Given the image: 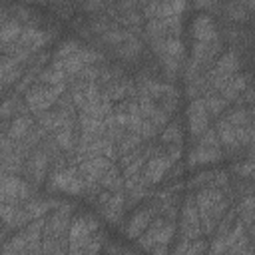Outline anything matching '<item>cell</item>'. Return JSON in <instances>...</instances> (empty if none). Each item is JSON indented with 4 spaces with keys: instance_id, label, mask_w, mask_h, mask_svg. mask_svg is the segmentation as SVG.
Here are the masks:
<instances>
[{
    "instance_id": "1",
    "label": "cell",
    "mask_w": 255,
    "mask_h": 255,
    "mask_svg": "<svg viewBox=\"0 0 255 255\" xmlns=\"http://www.w3.org/2000/svg\"><path fill=\"white\" fill-rule=\"evenodd\" d=\"M193 199H195V209H197V215H199L201 235L209 237V235H213L221 217L233 205L231 187H225V189L203 187V189H197L193 193Z\"/></svg>"
},
{
    "instance_id": "2",
    "label": "cell",
    "mask_w": 255,
    "mask_h": 255,
    "mask_svg": "<svg viewBox=\"0 0 255 255\" xmlns=\"http://www.w3.org/2000/svg\"><path fill=\"white\" fill-rule=\"evenodd\" d=\"M74 217V205L62 201L44 217L42 227V255H68V229Z\"/></svg>"
},
{
    "instance_id": "3",
    "label": "cell",
    "mask_w": 255,
    "mask_h": 255,
    "mask_svg": "<svg viewBox=\"0 0 255 255\" xmlns=\"http://www.w3.org/2000/svg\"><path fill=\"white\" fill-rule=\"evenodd\" d=\"M223 149L219 145L215 128H209L207 131H203L199 137H195V143L191 145V149L187 151V167H205V165H213L217 161H221Z\"/></svg>"
},
{
    "instance_id": "4",
    "label": "cell",
    "mask_w": 255,
    "mask_h": 255,
    "mask_svg": "<svg viewBox=\"0 0 255 255\" xmlns=\"http://www.w3.org/2000/svg\"><path fill=\"white\" fill-rule=\"evenodd\" d=\"M175 231H177V221H171V219H165L161 215H155L153 221L149 223V227L141 233V237L135 239V243L143 251H149L155 245L171 247L173 241H175Z\"/></svg>"
},
{
    "instance_id": "5",
    "label": "cell",
    "mask_w": 255,
    "mask_h": 255,
    "mask_svg": "<svg viewBox=\"0 0 255 255\" xmlns=\"http://www.w3.org/2000/svg\"><path fill=\"white\" fill-rule=\"evenodd\" d=\"M100 223L92 213H74L68 229V255H78L80 249L100 231Z\"/></svg>"
},
{
    "instance_id": "6",
    "label": "cell",
    "mask_w": 255,
    "mask_h": 255,
    "mask_svg": "<svg viewBox=\"0 0 255 255\" xmlns=\"http://www.w3.org/2000/svg\"><path fill=\"white\" fill-rule=\"evenodd\" d=\"M66 88H68L66 84H62V86H46V84L36 82L32 88L26 90L24 104H26V108H28V112L32 116H38L42 112L52 110L56 106L58 98L66 92Z\"/></svg>"
},
{
    "instance_id": "7",
    "label": "cell",
    "mask_w": 255,
    "mask_h": 255,
    "mask_svg": "<svg viewBox=\"0 0 255 255\" xmlns=\"http://www.w3.org/2000/svg\"><path fill=\"white\" fill-rule=\"evenodd\" d=\"M201 237V225H199V215L195 209V199L193 193H187L181 199V207L177 213V231H175V243L183 241H193Z\"/></svg>"
},
{
    "instance_id": "8",
    "label": "cell",
    "mask_w": 255,
    "mask_h": 255,
    "mask_svg": "<svg viewBox=\"0 0 255 255\" xmlns=\"http://www.w3.org/2000/svg\"><path fill=\"white\" fill-rule=\"evenodd\" d=\"M50 165H52V157L42 149V147H36L32 149L28 155H26V161H24V167H22V177L38 187V185H44L46 179H48V173H50Z\"/></svg>"
},
{
    "instance_id": "9",
    "label": "cell",
    "mask_w": 255,
    "mask_h": 255,
    "mask_svg": "<svg viewBox=\"0 0 255 255\" xmlns=\"http://www.w3.org/2000/svg\"><path fill=\"white\" fill-rule=\"evenodd\" d=\"M175 163H171L169 161V157L163 153V149L159 147V143H157V149H155V153L145 161V165H143V169H141V177H139V183H143L145 187H153V185H157V183H161L163 179H165V175H169L171 173V167H173Z\"/></svg>"
},
{
    "instance_id": "10",
    "label": "cell",
    "mask_w": 255,
    "mask_h": 255,
    "mask_svg": "<svg viewBox=\"0 0 255 255\" xmlns=\"http://www.w3.org/2000/svg\"><path fill=\"white\" fill-rule=\"evenodd\" d=\"M153 217H155V207H153L151 201L137 205V209L129 215V219H128L126 225H124V233H126L129 239H139L141 233H143V231L149 227V223L153 221Z\"/></svg>"
},
{
    "instance_id": "11",
    "label": "cell",
    "mask_w": 255,
    "mask_h": 255,
    "mask_svg": "<svg viewBox=\"0 0 255 255\" xmlns=\"http://www.w3.org/2000/svg\"><path fill=\"white\" fill-rule=\"evenodd\" d=\"M185 120H187V129H189V135L195 139L199 137L203 131H207L211 126V118L207 116V110L203 106V100L197 98V100H191L189 106H187V112H185Z\"/></svg>"
},
{
    "instance_id": "12",
    "label": "cell",
    "mask_w": 255,
    "mask_h": 255,
    "mask_svg": "<svg viewBox=\"0 0 255 255\" xmlns=\"http://www.w3.org/2000/svg\"><path fill=\"white\" fill-rule=\"evenodd\" d=\"M189 32H191L193 42H211L219 38V26L215 24L211 14H197L191 20Z\"/></svg>"
},
{
    "instance_id": "13",
    "label": "cell",
    "mask_w": 255,
    "mask_h": 255,
    "mask_svg": "<svg viewBox=\"0 0 255 255\" xmlns=\"http://www.w3.org/2000/svg\"><path fill=\"white\" fill-rule=\"evenodd\" d=\"M34 126H36V120L32 114H20L6 124V137L12 141H22Z\"/></svg>"
},
{
    "instance_id": "14",
    "label": "cell",
    "mask_w": 255,
    "mask_h": 255,
    "mask_svg": "<svg viewBox=\"0 0 255 255\" xmlns=\"http://www.w3.org/2000/svg\"><path fill=\"white\" fill-rule=\"evenodd\" d=\"M52 139L56 141V145L60 147V151H74L76 147V137H78V131H76V118L68 120L64 126H60L56 131L50 133Z\"/></svg>"
},
{
    "instance_id": "15",
    "label": "cell",
    "mask_w": 255,
    "mask_h": 255,
    "mask_svg": "<svg viewBox=\"0 0 255 255\" xmlns=\"http://www.w3.org/2000/svg\"><path fill=\"white\" fill-rule=\"evenodd\" d=\"M20 114H30V112H28L24 100L18 94H12V96H8L6 100L0 102V122L8 124L10 120H14Z\"/></svg>"
},
{
    "instance_id": "16",
    "label": "cell",
    "mask_w": 255,
    "mask_h": 255,
    "mask_svg": "<svg viewBox=\"0 0 255 255\" xmlns=\"http://www.w3.org/2000/svg\"><path fill=\"white\" fill-rule=\"evenodd\" d=\"M22 30H24V24L18 22L16 18H10L8 22H4V24L0 26V52L12 48V46L18 42Z\"/></svg>"
},
{
    "instance_id": "17",
    "label": "cell",
    "mask_w": 255,
    "mask_h": 255,
    "mask_svg": "<svg viewBox=\"0 0 255 255\" xmlns=\"http://www.w3.org/2000/svg\"><path fill=\"white\" fill-rule=\"evenodd\" d=\"M173 251L171 255H205L209 249V239H205L203 235L193 239V241H183V243H175L173 241Z\"/></svg>"
},
{
    "instance_id": "18",
    "label": "cell",
    "mask_w": 255,
    "mask_h": 255,
    "mask_svg": "<svg viewBox=\"0 0 255 255\" xmlns=\"http://www.w3.org/2000/svg\"><path fill=\"white\" fill-rule=\"evenodd\" d=\"M157 143L159 145H171V143H183V128L181 122L175 118L169 120V124L161 129V133L157 135Z\"/></svg>"
},
{
    "instance_id": "19",
    "label": "cell",
    "mask_w": 255,
    "mask_h": 255,
    "mask_svg": "<svg viewBox=\"0 0 255 255\" xmlns=\"http://www.w3.org/2000/svg\"><path fill=\"white\" fill-rule=\"evenodd\" d=\"M145 141L141 139V135L139 133H133V131H124L122 133V137L116 141V153H118V157H122V155H126V153H129V151H135L137 147H141Z\"/></svg>"
},
{
    "instance_id": "20",
    "label": "cell",
    "mask_w": 255,
    "mask_h": 255,
    "mask_svg": "<svg viewBox=\"0 0 255 255\" xmlns=\"http://www.w3.org/2000/svg\"><path fill=\"white\" fill-rule=\"evenodd\" d=\"M203 100V106H205V110H207V116L213 120H217L227 108H229V104L219 96V94H207V96H203L201 98Z\"/></svg>"
},
{
    "instance_id": "21",
    "label": "cell",
    "mask_w": 255,
    "mask_h": 255,
    "mask_svg": "<svg viewBox=\"0 0 255 255\" xmlns=\"http://www.w3.org/2000/svg\"><path fill=\"white\" fill-rule=\"evenodd\" d=\"M36 82L46 84V86H62V84H66V76H64V72H62L58 66L50 64V66H46V68L40 72V76H38Z\"/></svg>"
},
{
    "instance_id": "22",
    "label": "cell",
    "mask_w": 255,
    "mask_h": 255,
    "mask_svg": "<svg viewBox=\"0 0 255 255\" xmlns=\"http://www.w3.org/2000/svg\"><path fill=\"white\" fill-rule=\"evenodd\" d=\"M82 48H84V44L78 42V40H64V42L56 48V52H54V56H52V62H62V60L74 56L76 52H80Z\"/></svg>"
},
{
    "instance_id": "23",
    "label": "cell",
    "mask_w": 255,
    "mask_h": 255,
    "mask_svg": "<svg viewBox=\"0 0 255 255\" xmlns=\"http://www.w3.org/2000/svg\"><path fill=\"white\" fill-rule=\"evenodd\" d=\"M10 20V14H8V10L4 8V6H0V26L4 24V22H8Z\"/></svg>"
},
{
    "instance_id": "24",
    "label": "cell",
    "mask_w": 255,
    "mask_h": 255,
    "mask_svg": "<svg viewBox=\"0 0 255 255\" xmlns=\"http://www.w3.org/2000/svg\"><path fill=\"white\" fill-rule=\"evenodd\" d=\"M4 90H6V88H4V86H2V84H0V94H2V92H4Z\"/></svg>"
},
{
    "instance_id": "25",
    "label": "cell",
    "mask_w": 255,
    "mask_h": 255,
    "mask_svg": "<svg viewBox=\"0 0 255 255\" xmlns=\"http://www.w3.org/2000/svg\"><path fill=\"white\" fill-rule=\"evenodd\" d=\"M0 225H2V221H0Z\"/></svg>"
}]
</instances>
